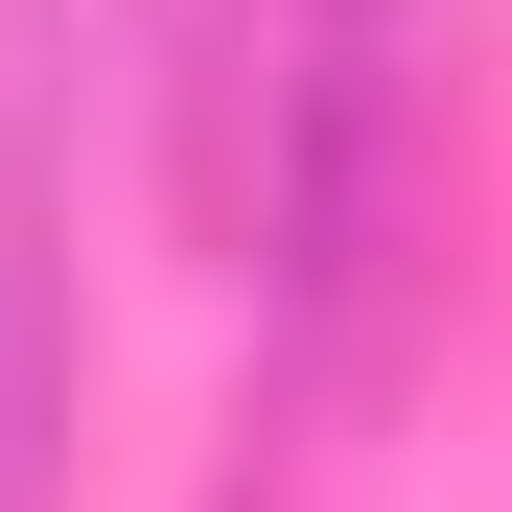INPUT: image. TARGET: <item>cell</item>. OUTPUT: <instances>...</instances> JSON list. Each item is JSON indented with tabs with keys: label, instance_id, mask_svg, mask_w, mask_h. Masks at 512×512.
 Instances as JSON below:
<instances>
[{
	"label": "cell",
	"instance_id": "1",
	"mask_svg": "<svg viewBox=\"0 0 512 512\" xmlns=\"http://www.w3.org/2000/svg\"><path fill=\"white\" fill-rule=\"evenodd\" d=\"M419 163H443V47H419V0H280V47H256V303H280L303 396L396 373Z\"/></svg>",
	"mask_w": 512,
	"mask_h": 512
}]
</instances>
